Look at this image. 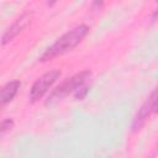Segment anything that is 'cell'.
<instances>
[{"label":"cell","mask_w":158,"mask_h":158,"mask_svg":"<svg viewBox=\"0 0 158 158\" xmlns=\"http://www.w3.org/2000/svg\"><path fill=\"white\" fill-rule=\"evenodd\" d=\"M89 32V27L85 25H79L70 30L69 32L64 33L62 37H59L40 58L41 62H47L51 60L58 56L64 54L68 51H72L77 44L81 42V40L86 36Z\"/></svg>","instance_id":"obj_1"},{"label":"cell","mask_w":158,"mask_h":158,"mask_svg":"<svg viewBox=\"0 0 158 158\" xmlns=\"http://www.w3.org/2000/svg\"><path fill=\"white\" fill-rule=\"evenodd\" d=\"M91 77V72L89 69L86 70H83V72H79L77 74H74L73 77L65 79L63 83H60L56 89L52 90V93L49 94L48 99L46 100V105H51L58 100H62L64 96L69 95L70 93H74L77 91L81 85L85 84V81L88 79H90Z\"/></svg>","instance_id":"obj_2"},{"label":"cell","mask_w":158,"mask_h":158,"mask_svg":"<svg viewBox=\"0 0 158 158\" xmlns=\"http://www.w3.org/2000/svg\"><path fill=\"white\" fill-rule=\"evenodd\" d=\"M59 77H60V70H58V69L49 70V72L44 73L43 75H41L33 83V85L30 90V100L32 102L40 100L48 91V89L57 81V79H59Z\"/></svg>","instance_id":"obj_3"},{"label":"cell","mask_w":158,"mask_h":158,"mask_svg":"<svg viewBox=\"0 0 158 158\" xmlns=\"http://www.w3.org/2000/svg\"><path fill=\"white\" fill-rule=\"evenodd\" d=\"M156 106H157V91L153 90L151 93V95L147 98V100L143 102V105L141 106V109L138 110V112L136 114V116L133 118V123H132L133 131L139 130L144 125L147 118L156 111Z\"/></svg>","instance_id":"obj_4"},{"label":"cell","mask_w":158,"mask_h":158,"mask_svg":"<svg viewBox=\"0 0 158 158\" xmlns=\"http://www.w3.org/2000/svg\"><path fill=\"white\" fill-rule=\"evenodd\" d=\"M28 20H30V16H28V14H23V15H21L7 30H6V32L4 33V36H2V38H1V43L2 44H6V43H9L10 41H12L23 28H25V26L27 25V22H28Z\"/></svg>","instance_id":"obj_5"},{"label":"cell","mask_w":158,"mask_h":158,"mask_svg":"<svg viewBox=\"0 0 158 158\" xmlns=\"http://www.w3.org/2000/svg\"><path fill=\"white\" fill-rule=\"evenodd\" d=\"M20 86H21V83L19 80H12L5 84L2 88H0V110L15 98Z\"/></svg>","instance_id":"obj_6"},{"label":"cell","mask_w":158,"mask_h":158,"mask_svg":"<svg viewBox=\"0 0 158 158\" xmlns=\"http://www.w3.org/2000/svg\"><path fill=\"white\" fill-rule=\"evenodd\" d=\"M14 127V120L12 118H5L0 122V137L5 135L7 131H10Z\"/></svg>","instance_id":"obj_7"},{"label":"cell","mask_w":158,"mask_h":158,"mask_svg":"<svg viewBox=\"0 0 158 158\" xmlns=\"http://www.w3.org/2000/svg\"><path fill=\"white\" fill-rule=\"evenodd\" d=\"M88 91H89V86L81 85V86L75 91V99H77V100H83Z\"/></svg>","instance_id":"obj_8"}]
</instances>
